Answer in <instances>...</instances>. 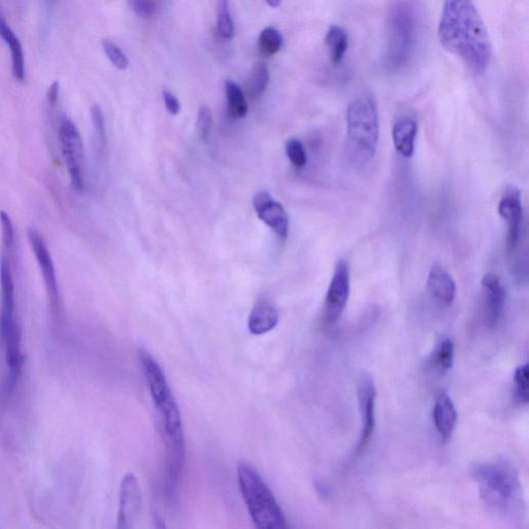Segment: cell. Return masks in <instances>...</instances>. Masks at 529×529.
Returning <instances> with one entry per match:
<instances>
[{"instance_id": "30", "label": "cell", "mask_w": 529, "mask_h": 529, "mask_svg": "<svg viewBox=\"0 0 529 529\" xmlns=\"http://www.w3.org/2000/svg\"><path fill=\"white\" fill-rule=\"evenodd\" d=\"M90 116H92L93 126L98 139L99 144L102 148H104L107 144V133L104 113L99 105H94L90 109Z\"/></svg>"}, {"instance_id": "18", "label": "cell", "mask_w": 529, "mask_h": 529, "mask_svg": "<svg viewBox=\"0 0 529 529\" xmlns=\"http://www.w3.org/2000/svg\"><path fill=\"white\" fill-rule=\"evenodd\" d=\"M427 289L434 299L444 306L451 305L455 300L456 282L441 264L431 267L427 277Z\"/></svg>"}, {"instance_id": "25", "label": "cell", "mask_w": 529, "mask_h": 529, "mask_svg": "<svg viewBox=\"0 0 529 529\" xmlns=\"http://www.w3.org/2000/svg\"><path fill=\"white\" fill-rule=\"evenodd\" d=\"M283 38L279 30L274 28H264L259 37V51L262 56L271 57L279 53L282 48Z\"/></svg>"}, {"instance_id": "4", "label": "cell", "mask_w": 529, "mask_h": 529, "mask_svg": "<svg viewBox=\"0 0 529 529\" xmlns=\"http://www.w3.org/2000/svg\"><path fill=\"white\" fill-rule=\"evenodd\" d=\"M237 475L243 500L255 525L261 529L286 528L285 515L256 469L247 462H240Z\"/></svg>"}, {"instance_id": "8", "label": "cell", "mask_w": 529, "mask_h": 529, "mask_svg": "<svg viewBox=\"0 0 529 529\" xmlns=\"http://www.w3.org/2000/svg\"><path fill=\"white\" fill-rule=\"evenodd\" d=\"M351 293L350 268L346 261L340 260L335 266L330 286L325 301V317L329 324L337 322L343 315Z\"/></svg>"}, {"instance_id": "2", "label": "cell", "mask_w": 529, "mask_h": 529, "mask_svg": "<svg viewBox=\"0 0 529 529\" xmlns=\"http://www.w3.org/2000/svg\"><path fill=\"white\" fill-rule=\"evenodd\" d=\"M385 68L392 74L403 72L420 44L422 10L419 0H390L386 15Z\"/></svg>"}, {"instance_id": "15", "label": "cell", "mask_w": 529, "mask_h": 529, "mask_svg": "<svg viewBox=\"0 0 529 529\" xmlns=\"http://www.w3.org/2000/svg\"><path fill=\"white\" fill-rule=\"evenodd\" d=\"M484 313L489 327L499 324L506 305V289L500 277L494 273H486L482 279Z\"/></svg>"}, {"instance_id": "1", "label": "cell", "mask_w": 529, "mask_h": 529, "mask_svg": "<svg viewBox=\"0 0 529 529\" xmlns=\"http://www.w3.org/2000/svg\"><path fill=\"white\" fill-rule=\"evenodd\" d=\"M438 37L476 74L485 73L492 63V43L473 0H444Z\"/></svg>"}, {"instance_id": "36", "label": "cell", "mask_w": 529, "mask_h": 529, "mask_svg": "<svg viewBox=\"0 0 529 529\" xmlns=\"http://www.w3.org/2000/svg\"><path fill=\"white\" fill-rule=\"evenodd\" d=\"M271 8H279L282 0H266Z\"/></svg>"}, {"instance_id": "5", "label": "cell", "mask_w": 529, "mask_h": 529, "mask_svg": "<svg viewBox=\"0 0 529 529\" xmlns=\"http://www.w3.org/2000/svg\"><path fill=\"white\" fill-rule=\"evenodd\" d=\"M346 133L351 145L360 157L370 160L378 150L379 139L378 112L376 100L370 94L354 99L347 108Z\"/></svg>"}, {"instance_id": "10", "label": "cell", "mask_w": 529, "mask_h": 529, "mask_svg": "<svg viewBox=\"0 0 529 529\" xmlns=\"http://www.w3.org/2000/svg\"><path fill=\"white\" fill-rule=\"evenodd\" d=\"M358 402L361 412V435L357 444V453L362 452L370 444L376 428L377 390L369 374H363L358 385Z\"/></svg>"}, {"instance_id": "24", "label": "cell", "mask_w": 529, "mask_h": 529, "mask_svg": "<svg viewBox=\"0 0 529 529\" xmlns=\"http://www.w3.org/2000/svg\"><path fill=\"white\" fill-rule=\"evenodd\" d=\"M224 92L230 118L241 119L245 118L248 112V105L241 87L236 82L228 80L224 84Z\"/></svg>"}, {"instance_id": "26", "label": "cell", "mask_w": 529, "mask_h": 529, "mask_svg": "<svg viewBox=\"0 0 529 529\" xmlns=\"http://www.w3.org/2000/svg\"><path fill=\"white\" fill-rule=\"evenodd\" d=\"M270 74L266 64L264 62H256L251 70V75L248 82V88L250 95L257 99L266 92L269 85Z\"/></svg>"}, {"instance_id": "21", "label": "cell", "mask_w": 529, "mask_h": 529, "mask_svg": "<svg viewBox=\"0 0 529 529\" xmlns=\"http://www.w3.org/2000/svg\"><path fill=\"white\" fill-rule=\"evenodd\" d=\"M3 343L5 345L6 364L10 370L9 387L12 388L16 383L22 366L21 330L17 322L11 328Z\"/></svg>"}, {"instance_id": "23", "label": "cell", "mask_w": 529, "mask_h": 529, "mask_svg": "<svg viewBox=\"0 0 529 529\" xmlns=\"http://www.w3.org/2000/svg\"><path fill=\"white\" fill-rule=\"evenodd\" d=\"M325 42L333 66H340L348 48L347 32L338 25H331L327 31Z\"/></svg>"}, {"instance_id": "3", "label": "cell", "mask_w": 529, "mask_h": 529, "mask_svg": "<svg viewBox=\"0 0 529 529\" xmlns=\"http://www.w3.org/2000/svg\"><path fill=\"white\" fill-rule=\"evenodd\" d=\"M469 474L479 485L481 498L490 511L512 520L525 517L524 493L511 463L505 460L475 462L469 467Z\"/></svg>"}, {"instance_id": "6", "label": "cell", "mask_w": 529, "mask_h": 529, "mask_svg": "<svg viewBox=\"0 0 529 529\" xmlns=\"http://www.w3.org/2000/svg\"><path fill=\"white\" fill-rule=\"evenodd\" d=\"M164 426L167 489L172 492L182 477L185 464V441L182 416L173 395L154 403Z\"/></svg>"}, {"instance_id": "16", "label": "cell", "mask_w": 529, "mask_h": 529, "mask_svg": "<svg viewBox=\"0 0 529 529\" xmlns=\"http://www.w3.org/2000/svg\"><path fill=\"white\" fill-rule=\"evenodd\" d=\"M418 130L417 120L409 115L399 116L393 124V144L403 158L410 159L414 156Z\"/></svg>"}, {"instance_id": "37", "label": "cell", "mask_w": 529, "mask_h": 529, "mask_svg": "<svg viewBox=\"0 0 529 529\" xmlns=\"http://www.w3.org/2000/svg\"><path fill=\"white\" fill-rule=\"evenodd\" d=\"M47 2L51 4V3H54L55 0H47Z\"/></svg>"}, {"instance_id": "13", "label": "cell", "mask_w": 529, "mask_h": 529, "mask_svg": "<svg viewBox=\"0 0 529 529\" xmlns=\"http://www.w3.org/2000/svg\"><path fill=\"white\" fill-rule=\"evenodd\" d=\"M142 503V494L137 477L126 474L121 481L119 494L118 525L119 529H131L138 520Z\"/></svg>"}, {"instance_id": "22", "label": "cell", "mask_w": 529, "mask_h": 529, "mask_svg": "<svg viewBox=\"0 0 529 529\" xmlns=\"http://www.w3.org/2000/svg\"><path fill=\"white\" fill-rule=\"evenodd\" d=\"M454 363V344L448 338H442L436 344L428 358L430 370L437 374L448 372Z\"/></svg>"}, {"instance_id": "33", "label": "cell", "mask_w": 529, "mask_h": 529, "mask_svg": "<svg viewBox=\"0 0 529 529\" xmlns=\"http://www.w3.org/2000/svg\"><path fill=\"white\" fill-rule=\"evenodd\" d=\"M213 124V118L210 109L208 106H201L198 113L197 130L202 140L209 137Z\"/></svg>"}, {"instance_id": "14", "label": "cell", "mask_w": 529, "mask_h": 529, "mask_svg": "<svg viewBox=\"0 0 529 529\" xmlns=\"http://www.w3.org/2000/svg\"><path fill=\"white\" fill-rule=\"evenodd\" d=\"M254 208L261 221L281 239L289 234V221L282 204L275 201L266 191L257 192L253 199Z\"/></svg>"}, {"instance_id": "7", "label": "cell", "mask_w": 529, "mask_h": 529, "mask_svg": "<svg viewBox=\"0 0 529 529\" xmlns=\"http://www.w3.org/2000/svg\"><path fill=\"white\" fill-rule=\"evenodd\" d=\"M60 142L70 184L78 192L85 191V151L78 127L72 119L63 118L60 126Z\"/></svg>"}, {"instance_id": "12", "label": "cell", "mask_w": 529, "mask_h": 529, "mask_svg": "<svg viewBox=\"0 0 529 529\" xmlns=\"http://www.w3.org/2000/svg\"><path fill=\"white\" fill-rule=\"evenodd\" d=\"M499 215L507 223V248L509 253L518 248L521 239V224L524 208L520 191L511 186L503 193L499 203Z\"/></svg>"}, {"instance_id": "11", "label": "cell", "mask_w": 529, "mask_h": 529, "mask_svg": "<svg viewBox=\"0 0 529 529\" xmlns=\"http://www.w3.org/2000/svg\"><path fill=\"white\" fill-rule=\"evenodd\" d=\"M28 239L32 251H34L38 268L41 270L45 288H46L51 307L56 312L60 305V289L56 277L55 266L45 242L43 236L35 229L28 231Z\"/></svg>"}, {"instance_id": "29", "label": "cell", "mask_w": 529, "mask_h": 529, "mask_svg": "<svg viewBox=\"0 0 529 529\" xmlns=\"http://www.w3.org/2000/svg\"><path fill=\"white\" fill-rule=\"evenodd\" d=\"M515 395L522 404H527L529 400L528 364L518 367L514 373Z\"/></svg>"}, {"instance_id": "31", "label": "cell", "mask_w": 529, "mask_h": 529, "mask_svg": "<svg viewBox=\"0 0 529 529\" xmlns=\"http://www.w3.org/2000/svg\"><path fill=\"white\" fill-rule=\"evenodd\" d=\"M102 49H104L108 60L113 66L118 69H126L128 67V61L122 50L111 41H102Z\"/></svg>"}, {"instance_id": "9", "label": "cell", "mask_w": 529, "mask_h": 529, "mask_svg": "<svg viewBox=\"0 0 529 529\" xmlns=\"http://www.w3.org/2000/svg\"><path fill=\"white\" fill-rule=\"evenodd\" d=\"M10 254L4 250L0 259V338L4 341L15 320V283L12 277Z\"/></svg>"}, {"instance_id": "32", "label": "cell", "mask_w": 529, "mask_h": 529, "mask_svg": "<svg viewBox=\"0 0 529 529\" xmlns=\"http://www.w3.org/2000/svg\"><path fill=\"white\" fill-rule=\"evenodd\" d=\"M128 5L135 16L143 19L152 17L157 12L154 0H128Z\"/></svg>"}, {"instance_id": "35", "label": "cell", "mask_w": 529, "mask_h": 529, "mask_svg": "<svg viewBox=\"0 0 529 529\" xmlns=\"http://www.w3.org/2000/svg\"><path fill=\"white\" fill-rule=\"evenodd\" d=\"M47 102L51 108L56 106L58 98H60V82L54 81L48 88Z\"/></svg>"}, {"instance_id": "20", "label": "cell", "mask_w": 529, "mask_h": 529, "mask_svg": "<svg viewBox=\"0 0 529 529\" xmlns=\"http://www.w3.org/2000/svg\"><path fill=\"white\" fill-rule=\"evenodd\" d=\"M280 314L277 309L268 301L257 302L248 318V329L251 334L263 335L279 324Z\"/></svg>"}, {"instance_id": "27", "label": "cell", "mask_w": 529, "mask_h": 529, "mask_svg": "<svg viewBox=\"0 0 529 529\" xmlns=\"http://www.w3.org/2000/svg\"><path fill=\"white\" fill-rule=\"evenodd\" d=\"M217 28L219 34L225 40H232L234 37L235 28L229 9V0H218L217 2Z\"/></svg>"}, {"instance_id": "19", "label": "cell", "mask_w": 529, "mask_h": 529, "mask_svg": "<svg viewBox=\"0 0 529 529\" xmlns=\"http://www.w3.org/2000/svg\"><path fill=\"white\" fill-rule=\"evenodd\" d=\"M0 37L3 38L11 51L12 76L18 82H24L27 70H25L23 47L14 30L5 21L2 10H0Z\"/></svg>"}, {"instance_id": "28", "label": "cell", "mask_w": 529, "mask_h": 529, "mask_svg": "<svg viewBox=\"0 0 529 529\" xmlns=\"http://www.w3.org/2000/svg\"><path fill=\"white\" fill-rule=\"evenodd\" d=\"M286 152L289 160L291 161L296 169H305L307 164V154L299 139H289L286 144Z\"/></svg>"}, {"instance_id": "34", "label": "cell", "mask_w": 529, "mask_h": 529, "mask_svg": "<svg viewBox=\"0 0 529 529\" xmlns=\"http://www.w3.org/2000/svg\"><path fill=\"white\" fill-rule=\"evenodd\" d=\"M164 100L167 111L172 115H178L180 110H182V106H180V102L176 96L171 92L164 90Z\"/></svg>"}, {"instance_id": "17", "label": "cell", "mask_w": 529, "mask_h": 529, "mask_svg": "<svg viewBox=\"0 0 529 529\" xmlns=\"http://www.w3.org/2000/svg\"><path fill=\"white\" fill-rule=\"evenodd\" d=\"M432 416L438 435L444 442H448L455 430L458 414L453 400L446 392L438 393L435 397Z\"/></svg>"}]
</instances>
